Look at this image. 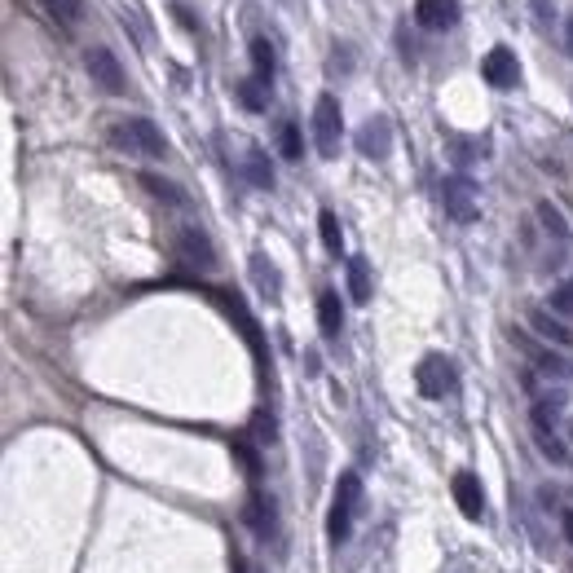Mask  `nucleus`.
Wrapping results in <instances>:
<instances>
[{
	"mask_svg": "<svg viewBox=\"0 0 573 573\" xmlns=\"http://www.w3.org/2000/svg\"><path fill=\"white\" fill-rule=\"evenodd\" d=\"M106 141H110L119 155H133V159H164V155H168V141L159 133V124L146 119V115L115 119V124L106 129Z\"/></svg>",
	"mask_w": 573,
	"mask_h": 573,
	"instance_id": "nucleus-1",
	"label": "nucleus"
},
{
	"mask_svg": "<svg viewBox=\"0 0 573 573\" xmlns=\"http://www.w3.org/2000/svg\"><path fill=\"white\" fill-rule=\"evenodd\" d=\"M172 252H177V261H181L186 270H199V273L216 270V243H212L207 230H199V225H181V230L172 234Z\"/></svg>",
	"mask_w": 573,
	"mask_h": 573,
	"instance_id": "nucleus-2",
	"label": "nucleus"
},
{
	"mask_svg": "<svg viewBox=\"0 0 573 573\" xmlns=\"http://www.w3.org/2000/svg\"><path fill=\"white\" fill-rule=\"evenodd\" d=\"M339 133H344V115H339V101L331 93L313 101V146L322 159H336L339 155Z\"/></svg>",
	"mask_w": 573,
	"mask_h": 573,
	"instance_id": "nucleus-3",
	"label": "nucleus"
},
{
	"mask_svg": "<svg viewBox=\"0 0 573 573\" xmlns=\"http://www.w3.org/2000/svg\"><path fill=\"white\" fill-rule=\"evenodd\" d=\"M415 384H419V393H424L428 402H441V397H450V393L459 388L454 362H450L445 353H428V358L415 367Z\"/></svg>",
	"mask_w": 573,
	"mask_h": 573,
	"instance_id": "nucleus-4",
	"label": "nucleus"
},
{
	"mask_svg": "<svg viewBox=\"0 0 573 573\" xmlns=\"http://www.w3.org/2000/svg\"><path fill=\"white\" fill-rule=\"evenodd\" d=\"M84 71L93 75V84H98L101 93H110V98H119V93L129 89V80H124V67H119V58H115L106 44H89V49H84Z\"/></svg>",
	"mask_w": 573,
	"mask_h": 573,
	"instance_id": "nucleus-5",
	"label": "nucleus"
},
{
	"mask_svg": "<svg viewBox=\"0 0 573 573\" xmlns=\"http://www.w3.org/2000/svg\"><path fill=\"white\" fill-rule=\"evenodd\" d=\"M441 203H445V216L459 221V225H473L476 216H481V207H476V186L468 177H445V181H441Z\"/></svg>",
	"mask_w": 573,
	"mask_h": 573,
	"instance_id": "nucleus-6",
	"label": "nucleus"
},
{
	"mask_svg": "<svg viewBox=\"0 0 573 573\" xmlns=\"http://www.w3.org/2000/svg\"><path fill=\"white\" fill-rule=\"evenodd\" d=\"M481 75H485V84H490V89L507 93V89H516V84H520V62H516V53H511L507 44H494V49L485 53V62H481Z\"/></svg>",
	"mask_w": 573,
	"mask_h": 573,
	"instance_id": "nucleus-7",
	"label": "nucleus"
},
{
	"mask_svg": "<svg viewBox=\"0 0 573 573\" xmlns=\"http://www.w3.org/2000/svg\"><path fill=\"white\" fill-rule=\"evenodd\" d=\"M358 150L375 159V164H384L388 155H393V124L384 119V115H371L362 129H358Z\"/></svg>",
	"mask_w": 573,
	"mask_h": 573,
	"instance_id": "nucleus-8",
	"label": "nucleus"
},
{
	"mask_svg": "<svg viewBox=\"0 0 573 573\" xmlns=\"http://www.w3.org/2000/svg\"><path fill=\"white\" fill-rule=\"evenodd\" d=\"M516 344H520V349H525V353H530V358H534V367H539L542 375H547V379H560V384H573V362L569 358H560V353H551V349H542V344H534V339L525 336V331H516Z\"/></svg>",
	"mask_w": 573,
	"mask_h": 573,
	"instance_id": "nucleus-9",
	"label": "nucleus"
},
{
	"mask_svg": "<svg viewBox=\"0 0 573 573\" xmlns=\"http://www.w3.org/2000/svg\"><path fill=\"white\" fill-rule=\"evenodd\" d=\"M450 494H454V503H459V511L468 516V520H481L485 516V490H481V476L476 473H454V481H450Z\"/></svg>",
	"mask_w": 573,
	"mask_h": 573,
	"instance_id": "nucleus-10",
	"label": "nucleus"
},
{
	"mask_svg": "<svg viewBox=\"0 0 573 573\" xmlns=\"http://www.w3.org/2000/svg\"><path fill=\"white\" fill-rule=\"evenodd\" d=\"M415 23L428 32L459 27V0H415Z\"/></svg>",
	"mask_w": 573,
	"mask_h": 573,
	"instance_id": "nucleus-11",
	"label": "nucleus"
},
{
	"mask_svg": "<svg viewBox=\"0 0 573 573\" xmlns=\"http://www.w3.org/2000/svg\"><path fill=\"white\" fill-rule=\"evenodd\" d=\"M212 301L221 304V309H225V313L234 318L238 327H243V336H247V344H252V353L261 358V353H265V344H261V327H256V318H252V313L243 309V301H238L234 291H212Z\"/></svg>",
	"mask_w": 573,
	"mask_h": 573,
	"instance_id": "nucleus-12",
	"label": "nucleus"
},
{
	"mask_svg": "<svg viewBox=\"0 0 573 573\" xmlns=\"http://www.w3.org/2000/svg\"><path fill=\"white\" fill-rule=\"evenodd\" d=\"M137 181H141V190H146L150 199L168 203V207H190V195H186V190H181L177 181H168V177H159V172H141Z\"/></svg>",
	"mask_w": 573,
	"mask_h": 573,
	"instance_id": "nucleus-13",
	"label": "nucleus"
},
{
	"mask_svg": "<svg viewBox=\"0 0 573 573\" xmlns=\"http://www.w3.org/2000/svg\"><path fill=\"white\" fill-rule=\"evenodd\" d=\"M318 327L327 339H339L344 331V304H339V291H322L318 296Z\"/></svg>",
	"mask_w": 573,
	"mask_h": 573,
	"instance_id": "nucleus-14",
	"label": "nucleus"
},
{
	"mask_svg": "<svg viewBox=\"0 0 573 573\" xmlns=\"http://www.w3.org/2000/svg\"><path fill=\"white\" fill-rule=\"evenodd\" d=\"M252 278H256L261 296H270V301L282 296V273H278V265H273L265 252H256V256H252Z\"/></svg>",
	"mask_w": 573,
	"mask_h": 573,
	"instance_id": "nucleus-15",
	"label": "nucleus"
},
{
	"mask_svg": "<svg viewBox=\"0 0 573 573\" xmlns=\"http://www.w3.org/2000/svg\"><path fill=\"white\" fill-rule=\"evenodd\" d=\"M530 327H534L542 339L560 344V349H565V344H573V331L560 322V318H556V313H547V309H530Z\"/></svg>",
	"mask_w": 573,
	"mask_h": 573,
	"instance_id": "nucleus-16",
	"label": "nucleus"
},
{
	"mask_svg": "<svg viewBox=\"0 0 573 573\" xmlns=\"http://www.w3.org/2000/svg\"><path fill=\"white\" fill-rule=\"evenodd\" d=\"M243 177L256 186V190H273V168H270V155L261 150V146H252L247 150V159H243Z\"/></svg>",
	"mask_w": 573,
	"mask_h": 573,
	"instance_id": "nucleus-17",
	"label": "nucleus"
},
{
	"mask_svg": "<svg viewBox=\"0 0 573 573\" xmlns=\"http://www.w3.org/2000/svg\"><path fill=\"white\" fill-rule=\"evenodd\" d=\"M353 516H358V507H349L344 499H331V511H327V539H331V547H339V542L349 539Z\"/></svg>",
	"mask_w": 573,
	"mask_h": 573,
	"instance_id": "nucleus-18",
	"label": "nucleus"
},
{
	"mask_svg": "<svg viewBox=\"0 0 573 573\" xmlns=\"http://www.w3.org/2000/svg\"><path fill=\"white\" fill-rule=\"evenodd\" d=\"M238 101H243V110H252V115L270 110V84H265V80H256V75L238 80Z\"/></svg>",
	"mask_w": 573,
	"mask_h": 573,
	"instance_id": "nucleus-19",
	"label": "nucleus"
},
{
	"mask_svg": "<svg viewBox=\"0 0 573 573\" xmlns=\"http://www.w3.org/2000/svg\"><path fill=\"white\" fill-rule=\"evenodd\" d=\"M534 216H539V225H542V230H547L551 238H556V243H569V221H565V212H560V207H556L551 199H539Z\"/></svg>",
	"mask_w": 573,
	"mask_h": 573,
	"instance_id": "nucleus-20",
	"label": "nucleus"
},
{
	"mask_svg": "<svg viewBox=\"0 0 573 573\" xmlns=\"http://www.w3.org/2000/svg\"><path fill=\"white\" fill-rule=\"evenodd\" d=\"M243 520H247V530L256 534V539H270L273 534V503H265L261 494H252V503L243 511Z\"/></svg>",
	"mask_w": 573,
	"mask_h": 573,
	"instance_id": "nucleus-21",
	"label": "nucleus"
},
{
	"mask_svg": "<svg viewBox=\"0 0 573 573\" xmlns=\"http://www.w3.org/2000/svg\"><path fill=\"white\" fill-rule=\"evenodd\" d=\"M349 296H353V304L371 301V265H367V256L349 261Z\"/></svg>",
	"mask_w": 573,
	"mask_h": 573,
	"instance_id": "nucleus-22",
	"label": "nucleus"
},
{
	"mask_svg": "<svg viewBox=\"0 0 573 573\" xmlns=\"http://www.w3.org/2000/svg\"><path fill=\"white\" fill-rule=\"evenodd\" d=\"M252 67H256V80H265V84H273V71H278V53H273V44L265 40V35H256L252 40Z\"/></svg>",
	"mask_w": 573,
	"mask_h": 573,
	"instance_id": "nucleus-23",
	"label": "nucleus"
},
{
	"mask_svg": "<svg viewBox=\"0 0 573 573\" xmlns=\"http://www.w3.org/2000/svg\"><path fill=\"white\" fill-rule=\"evenodd\" d=\"M44 5V14L58 23V27H80V18H84V0H40Z\"/></svg>",
	"mask_w": 573,
	"mask_h": 573,
	"instance_id": "nucleus-24",
	"label": "nucleus"
},
{
	"mask_svg": "<svg viewBox=\"0 0 573 573\" xmlns=\"http://www.w3.org/2000/svg\"><path fill=\"white\" fill-rule=\"evenodd\" d=\"M318 234H322V247H327L331 256H339V252H344V234H339V216L331 212V207H322V212H318Z\"/></svg>",
	"mask_w": 573,
	"mask_h": 573,
	"instance_id": "nucleus-25",
	"label": "nucleus"
},
{
	"mask_svg": "<svg viewBox=\"0 0 573 573\" xmlns=\"http://www.w3.org/2000/svg\"><path fill=\"white\" fill-rule=\"evenodd\" d=\"M278 155H282L287 164H296V159H301V155H304L301 129H296L291 119H282V124H278Z\"/></svg>",
	"mask_w": 573,
	"mask_h": 573,
	"instance_id": "nucleus-26",
	"label": "nucleus"
},
{
	"mask_svg": "<svg viewBox=\"0 0 573 573\" xmlns=\"http://www.w3.org/2000/svg\"><path fill=\"white\" fill-rule=\"evenodd\" d=\"M534 441H539L542 459H551V463H569V450H565V441L556 437V433H547V428H534Z\"/></svg>",
	"mask_w": 573,
	"mask_h": 573,
	"instance_id": "nucleus-27",
	"label": "nucleus"
},
{
	"mask_svg": "<svg viewBox=\"0 0 573 573\" xmlns=\"http://www.w3.org/2000/svg\"><path fill=\"white\" fill-rule=\"evenodd\" d=\"M234 454H238V463H243L247 473H252V476H261V454H256V450H252L247 441H234Z\"/></svg>",
	"mask_w": 573,
	"mask_h": 573,
	"instance_id": "nucleus-28",
	"label": "nucleus"
},
{
	"mask_svg": "<svg viewBox=\"0 0 573 573\" xmlns=\"http://www.w3.org/2000/svg\"><path fill=\"white\" fill-rule=\"evenodd\" d=\"M551 309H556V313H573V282H569V287H556Z\"/></svg>",
	"mask_w": 573,
	"mask_h": 573,
	"instance_id": "nucleus-29",
	"label": "nucleus"
},
{
	"mask_svg": "<svg viewBox=\"0 0 573 573\" xmlns=\"http://www.w3.org/2000/svg\"><path fill=\"white\" fill-rule=\"evenodd\" d=\"M230 573H256V569H252V560H247V556H238V551H234V556H230Z\"/></svg>",
	"mask_w": 573,
	"mask_h": 573,
	"instance_id": "nucleus-30",
	"label": "nucleus"
},
{
	"mask_svg": "<svg viewBox=\"0 0 573 573\" xmlns=\"http://www.w3.org/2000/svg\"><path fill=\"white\" fill-rule=\"evenodd\" d=\"M252 424H256V433H261V437H270V441H273V419H265V415H256Z\"/></svg>",
	"mask_w": 573,
	"mask_h": 573,
	"instance_id": "nucleus-31",
	"label": "nucleus"
},
{
	"mask_svg": "<svg viewBox=\"0 0 573 573\" xmlns=\"http://www.w3.org/2000/svg\"><path fill=\"white\" fill-rule=\"evenodd\" d=\"M560 530H565V539L573 542V507H565V511H560Z\"/></svg>",
	"mask_w": 573,
	"mask_h": 573,
	"instance_id": "nucleus-32",
	"label": "nucleus"
},
{
	"mask_svg": "<svg viewBox=\"0 0 573 573\" xmlns=\"http://www.w3.org/2000/svg\"><path fill=\"white\" fill-rule=\"evenodd\" d=\"M565 53L573 58V14H569V23H565Z\"/></svg>",
	"mask_w": 573,
	"mask_h": 573,
	"instance_id": "nucleus-33",
	"label": "nucleus"
}]
</instances>
